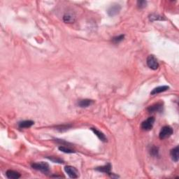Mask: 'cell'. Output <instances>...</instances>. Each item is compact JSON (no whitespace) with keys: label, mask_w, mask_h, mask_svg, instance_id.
<instances>
[{"label":"cell","mask_w":179,"mask_h":179,"mask_svg":"<svg viewBox=\"0 0 179 179\" xmlns=\"http://www.w3.org/2000/svg\"><path fill=\"white\" fill-rule=\"evenodd\" d=\"M31 166L34 169L38 170V171L43 172L44 173H48L50 171L49 165H48V163L43 162H41L39 163H33Z\"/></svg>","instance_id":"cell-1"},{"label":"cell","mask_w":179,"mask_h":179,"mask_svg":"<svg viewBox=\"0 0 179 179\" xmlns=\"http://www.w3.org/2000/svg\"><path fill=\"white\" fill-rule=\"evenodd\" d=\"M173 129L170 126H164L162 128L159 134V139L162 140L167 139L171 137L173 134Z\"/></svg>","instance_id":"cell-2"},{"label":"cell","mask_w":179,"mask_h":179,"mask_svg":"<svg viewBox=\"0 0 179 179\" xmlns=\"http://www.w3.org/2000/svg\"><path fill=\"white\" fill-rule=\"evenodd\" d=\"M146 63L148 67L153 70H156L159 67V63H158L157 58L153 55H150L147 57Z\"/></svg>","instance_id":"cell-3"},{"label":"cell","mask_w":179,"mask_h":179,"mask_svg":"<svg viewBox=\"0 0 179 179\" xmlns=\"http://www.w3.org/2000/svg\"><path fill=\"white\" fill-rule=\"evenodd\" d=\"M155 123V118L154 117H150L148 118L147 120H144L143 123H141V129L146 131H149V130H152L153 127Z\"/></svg>","instance_id":"cell-4"},{"label":"cell","mask_w":179,"mask_h":179,"mask_svg":"<svg viewBox=\"0 0 179 179\" xmlns=\"http://www.w3.org/2000/svg\"><path fill=\"white\" fill-rule=\"evenodd\" d=\"M65 171L70 178H77L79 177V171L74 166H66L65 167Z\"/></svg>","instance_id":"cell-5"},{"label":"cell","mask_w":179,"mask_h":179,"mask_svg":"<svg viewBox=\"0 0 179 179\" xmlns=\"http://www.w3.org/2000/svg\"><path fill=\"white\" fill-rule=\"evenodd\" d=\"M121 10V7L120 6L119 4H115L111 5L110 7L109 8V9H108L107 13L108 15H109V16H114V15H116L118 13H120V11Z\"/></svg>","instance_id":"cell-6"},{"label":"cell","mask_w":179,"mask_h":179,"mask_svg":"<svg viewBox=\"0 0 179 179\" xmlns=\"http://www.w3.org/2000/svg\"><path fill=\"white\" fill-rule=\"evenodd\" d=\"M148 111L150 113H155V112H162L163 111V104L162 102L154 104L153 105L150 106L148 108Z\"/></svg>","instance_id":"cell-7"},{"label":"cell","mask_w":179,"mask_h":179,"mask_svg":"<svg viewBox=\"0 0 179 179\" xmlns=\"http://www.w3.org/2000/svg\"><path fill=\"white\" fill-rule=\"evenodd\" d=\"M63 20L66 23H73L75 22L76 16L71 13H67L64 15Z\"/></svg>","instance_id":"cell-8"},{"label":"cell","mask_w":179,"mask_h":179,"mask_svg":"<svg viewBox=\"0 0 179 179\" xmlns=\"http://www.w3.org/2000/svg\"><path fill=\"white\" fill-rule=\"evenodd\" d=\"M169 89V87L167 86H159L157 87V88H154L153 90H152V92L150 93L151 95H157V94L163 93V92L166 91V90H168Z\"/></svg>","instance_id":"cell-9"},{"label":"cell","mask_w":179,"mask_h":179,"mask_svg":"<svg viewBox=\"0 0 179 179\" xmlns=\"http://www.w3.org/2000/svg\"><path fill=\"white\" fill-rule=\"evenodd\" d=\"M96 170L98 171L108 173V174H111V165L110 163H109V164L104 165V166H99V167H97Z\"/></svg>","instance_id":"cell-10"},{"label":"cell","mask_w":179,"mask_h":179,"mask_svg":"<svg viewBox=\"0 0 179 179\" xmlns=\"http://www.w3.org/2000/svg\"><path fill=\"white\" fill-rule=\"evenodd\" d=\"M6 177L9 179H18L20 177V173L13 170H8L6 172Z\"/></svg>","instance_id":"cell-11"},{"label":"cell","mask_w":179,"mask_h":179,"mask_svg":"<svg viewBox=\"0 0 179 179\" xmlns=\"http://www.w3.org/2000/svg\"><path fill=\"white\" fill-rule=\"evenodd\" d=\"M91 130L93 132L94 134H95L98 137L99 139L101 140L103 142L107 141V137H105V135L104 134V133H102V132L99 131V130H97L96 128H91Z\"/></svg>","instance_id":"cell-12"},{"label":"cell","mask_w":179,"mask_h":179,"mask_svg":"<svg viewBox=\"0 0 179 179\" xmlns=\"http://www.w3.org/2000/svg\"><path fill=\"white\" fill-rule=\"evenodd\" d=\"M178 151H179L178 146H176L174 148L172 149L171 150V153H170L171 159H173L175 162H177L178 161Z\"/></svg>","instance_id":"cell-13"},{"label":"cell","mask_w":179,"mask_h":179,"mask_svg":"<svg viewBox=\"0 0 179 179\" xmlns=\"http://www.w3.org/2000/svg\"><path fill=\"white\" fill-rule=\"evenodd\" d=\"M93 103V101L91 100H88V99H86V100H81L80 102H79V106L81 108H86L90 107L92 104Z\"/></svg>","instance_id":"cell-14"},{"label":"cell","mask_w":179,"mask_h":179,"mask_svg":"<svg viewBox=\"0 0 179 179\" xmlns=\"http://www.w3.org/2000/svg\"><path fill=\"white\" fill-rule=\"evenodd\" d=\"M34 123L32 120H24L18 123V126L20 128H28L32 127Z\"/></svg>","instance_id":"cell-15"},{"label":"cell","mask_w":179,"mask_h":179,"mask_svg":"<svg viewBox=\"0 0 179 179\" xmlns=\"http://www.w3.org/2000/svg\"><path fill=\"white\" fill-rule=\"evenodd\" d=\"M58 148L60 151H62V152L63 153H75V151L74 150H73L72 149L65 146H60Z\"/></svg>","instance_id":"cell-16"},{"label":"cell","mask_w":179,"mask_h":179,"mask_svg":"<svg viewBox=\"0 0 179 179\" xmlns=\"http://www.w3.org/2000/svg\"><path fill=\"white\" fill-rule=\"evenodd\" d=\"M124 38H125V35H123V34H121V35L116 36H115V37L113 38L112 41L114 43H118L121 42V41H122L124 39Z\"/></svg>","instance_id":"cell-17"},{"label":"cell","mask_w":179,"mask_h":179,"mask_svg":"<svg viewBox=\"0 0 179 179\" xmlns=\"http://www.w3.org/2000/svg\"><path fill=\"white\" fill-rule=\"evenodd\" d=\"M150 153L151 155L154 156V157H157L159 154V149L156 146H153L150 150Z\"/></svg>","instance_id":"cell-18"},{"label":"cell","mask_w":179,"mask_h":179,"mask_svg":"<svg viewBox=\"0 0 179 179\" xmlns=\"http://www.w3.org/2000/svg\"><path fill=\"white\" fill-rule=\"evenodd\" d=\"M150 20L151 21H155V20H164V18L162 16H160L159 15H155V14H152L150 15Z\"/></svg>","instance_id":"cell-19"},{"label":"cell","mask_w":179,"mask_h":179,"mask_svg":"<svg viewBox=\"0 0 179 179\" xmlns=\"http://www.w3.org/2000/svg\"><path fill=\"white\" fill-rule=\"evenodd\" d=\"M48 159H50V161H52L54 163H59V164H62V163H64V161L62 159H60L58 157H47Z\"/></svg>","instance_id":"cell-20"},{"label":"cell","mask_w":179,"mask_h":179,"mask_svg":"<svg viewBox=\"0 0 179 179\" xmlns=\"http://www.w3.org/2000/svg\"><path fill=\"white\" fill-rule=\"evenodd\" d=\"M137 5H138L139 8H143L146 6L147 2L146 1H143V0H141V1H137Z\"/></svg>","instance_id":"cell-21"}]
</instances>
